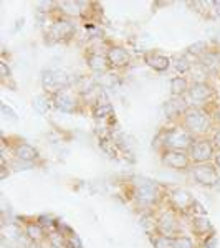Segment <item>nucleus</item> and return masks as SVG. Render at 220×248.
<instances>
[{
    "label": "nucleus",
    "mask_w": 220,
    "mask_h": 248,
    "mask_svg": "<svg viewBox=\"0 0 220 248\" xmlns=\"http://www.w3.org/2000/svg\"><path fill=\"white\" fill-rule=\"evenodd\" d=\"M131 202L141 210V214L146 212H156L166 201V186H161L157 182H153L149 179H133L131 182Z\"/></svg>",
    "instance_id": "nucleus-1"
},
{
    "label": "nucleus",
    "mask_w": 220,
    "mask_h": 248,
    "mask_svg": "<svg viewBox=\"0 0 220 248\" xmlns=\"http://www.w3.org/2000/svg\"><path fill=\"white\" fill-rule=\"evenodd\" d=\"M179 124L195 138H210L217 127L214 121V113L197 106H189Z\"/></svg>",
    "instance_id": "nucleus-2"
},
{
    "label": "nucleus",
    "mask_w": 220,
    "mask_h": 248,
    "mask_svg": "<svg viewBox=\"0 0 220 248\" xmlns=\"http://www.w3.org/2000/svg\"><path fill=\"white\" fill-rule=\"evenodd\" d=\"M195 139L197 138L192 136L181 124H171L169 127H164L159 133V136L156 138V142L159 141V153L164 149L189 153L190 146L194 144Z\"/></svg>",
    "instance_id": "nucleus-3"
},
{
    "label": "nucleus",
    "mask_w": 220,
    "mask_h": 248,
    "mask_svg": "<svg viewBox=\"0 0 220 248\" xmlns=\"http://www.w3.org/2000/svg\"><path fill=\"white\" fill-rule=\"evenodd\" d=\"M40 83H42L43 93L48 96H53L60 93V91H65L68 88L77 86L78 78L65 70L55 68V70H43L42 75H40Z\"/></svg>",
    "instance_id": "nucleus-4"
},
{
    "label": "nucleus",
    "mask_w": 220,
    "mask_h": 248,
    "mask_svg": "<svg viewBox=\"0 0 220 248\" xmlns=\"http://www.w3.org/2000/svg\"><path fill=\"white\" fill-rule=\"evenodd\" d=\"M166 205L177 212L179 215H190L194 210L197 199L192 195L190 190L184 189V187H167L166 186Z\"/></svg>",
    "instance_id": "nucleus-5"
},
{
    "label": "nucleus",
    "mask_w": 220,
    "mask_h": 248,
    "mask_svg": "<svg viewBox=\"0 0 220 248\" xmlns=\"http://www.w3.org/2000/svg\"><path fill=\"white\" fill-rule=\"evenodd\" d=\"M53 15L55 17L50 22L48 30H47V38L50 40L51 43H68L77 35V25H75L73 20L62 17L57 12H55Z\"/></svg>",
    "instance_id": "nucleus-6"
},
{
    "label": "nucleus",
    "mask_w": 220,
    "mask_h": 248,
    "mask_svg": "<svg viewBox=\"0 0 220 248\" xmlns=\"http://www.w3.org/2000/svg\"><path fill=\"white\" fill-rule=\"evenodd\" d=\"M187 99H189L190 106L204 108V109L210 111L212 103H215V99H217V90L210 81H192L190 90L187 93Z\"/></svg>",
    "instance_id": "nucleus-7"
},
{
    "label": "nucleus",
    "mask_w": 220,
    "mask_h": 248,
    "mask_svg": "<svg viewBox=\"0 0 220 248\" xmlns=\"http://www.w3.org/2000/svg\"><path fill=\"white\" fill-rule=\"evenodd\" d=\"M51 98V105L55 109L62 111L65 114H78L79 111L85 106L81 94L78 93L77 88H68L65 91H60V93L50 96Z\"/></svg>",
    "instance_id": "nucleus-8"
},
{
    "label": "nucleus",
    "mask_w": 220,
    "mask_h": 248,
    "mask_svg": "<svg viewBox=\"0 0 220 248\" xmlns=\"http://www.w3.org/2000/svg\"><path fill=\"white\" fill-rule=\"evenodd\" d=\"M156 217H157V233L166 235V237H177L182 233L181 227V217L177 212L171 209L169 205L164 203L156 210Z\"/></svg>",
    "instance_id": "nucleus-9"
},
{
    "label": "nucleus",
    "mask_w": 220,
    "mask_h": 248,
    "mask_svg": "<svg viewBox=\"0 0 220 248\" xmlns=\"http://www.w3.org/2000/svg\"><path fill=\"white\" fill-rule=\"evenodd\" d=\"M189 174H190L192 181L201 187L212 189V187H217L220 184V169L214 162L195 164V166L190 167Z\"/></svg>",
    "instance_id": "nucleus-10"
},
{
    "label": "nucleus",
    "mask_w": 220,
    "mask_h": 248,
    "mask_svg": "<svg viewBox=\"0 0 220 248\" xmlns=\"http://www.w3.org/2000/svg\"><path fill=\"white\" fill-rule=\"evenodd\" d=\"M98 3L93 2H75V0H68V2H57V14L70 20H86L90 15H93V7Z\"/></svg>",
    "instance_id": "nucleus-11"
},
{
    "label": "nucleus",
    "mask_w": 220,
    "mask_h": 248,
    "mask_svg": "<svg viewBox=\"0 0 220 248\" xmlns=\"http://www.w3.org/2000/svg\"><path fill=\"white\" fill-rule=\"evenodd\" d=\"M215 154H217V149H215L210 138H197L189 149V157L192 161V166H195V164L214 162Z\"/></svg>",
    "instance_id": "nucleus-12"
},
{
    "label": "nucleus",
    "mask_w": 220,
    "mask_h": 248,
    "mask_svg": "<svg viewBox=\"0 0 220 248\" xmlns=\"http://www.w3.org/2000/svg\"><path fill=\"white\" fill-rule=\"evenodd\" d=\"M161 155V164L167 169L173 170H190L192 161L189 157V153H184V151H171L164 149L159 153Z\"/></svg>",
    "instance_id": "nucleus-13"
},
{
    "label": "nucleus",
    "mask_w": 220,
    "mask_h": 248,
    "mask_svg": "<svg viewBox=\"0 0 220 248\" xmlns=\"http://www.w3.org/2000/svg\"><path fill=\"white\" fill-rule=\"evenodd\" d=\"M10 154L14 159H17L20 162H25V164H38L42 161V155H40V151L35 146H31L30 142L25 141H15L12 142L10 146Z\"/></svg>",
    "instance_id": "nucleus-14"
},
{
    "label": "nucleus",
    "mask_w": 220,
    "mask_h": 248,
    "mask_svg": "<svg viewBox=\"0 0 220 248\" xmlns=\"http://www.w3.org/2000/svg\"><path fill=\"white\" fill-rule=\"evenodd\" d=\"M106 58L111 70H126L131 65V62H133L129 50L123 45H108Z\"/></svg>",
    "instance_id": "nucleus-15"
},
{
    "label": "nucleus",
    "mask_w": 220,
    "mask_h": 248,
    "mask_svg": "<svg viewBox=\"0 0 220 248\" xmlns=\"http://www.w3.org/2000/svg\"><path fill=\"white\" fill-rule=\"evenodd\" d=\"M85 60H86V65L90 68V71L94 73L96 77H103V75L110 73L111 66H110V63H108L106 51H99V50H94V48H90L85 53Z\"/></svg>",
    "instance_id": "nucleus-16"
},
{
    "label": "nucleus",
    "mask_w": 220,
    "mask_h": 248,
    "mask_svg": "<svg viewBox=\"0 0 220 248\" xmlns=\"http://www.w3.org/2000/svg\"><path fill=\"white\" fill-rule=\"evenodd\" d=\"M189 106H190V103L187 101L186 98H173V96H171V98L162 105V111L171 123L179 124L182 119V116L186 114L187 109H189Z\"/></svg>",
    "instance_id": "nucleus-17"
},
{
    "label": "nucleus",
    "mask_w": 220,
    "mask_h": 248,
    "mask_svg": "<svg viewBox=\"0 0 220 248\" xmlns=\"http://www.w3.org/2000/svg\"><path fill=\"white\" fill-rule=\"evenodd\" d=\"M190 232L199 238V242H202L212 233H215V229L207 215H194L190 217Z\"/></svg>",
    "instance_id": "nucleus-18"
},
{
    "label": "nucleus",
    "mask_w": 220,
    "mask_h": 248,
    "mask_svg": "<svg viewBox=\"0 0 220 248\" xmlns=\"http://www.w3.org/2000/svg\"><path fill=\"white\" fill-rule=\"evenodd\" d=\"M144 62H146L147 66L153 68L157 73H164V71H167L171 65H173V60L166 57V55L159 53V51H149V53H146L144 55Z\"/></svg>",
    "instance_id": "nucleus-19"
},
{
    "label": "nucleus",
    "mask_w": 220,
    "mask_h": 248,
    "mask_svg": "<svg viewBox=\"0 0 220 248\" xmlns=\"http://www.w3.org/2000/svg\"><path fill=\"white\" fill-rule=\"evenodd\" d=\"M190 85H192V79H189V77L175 75V77L171 78V81H169L171 96H173V98H187Z\"/></svg>",
    "instance_id": "nucleus-20"
},
{
    "label": "nucleus",
    "mask_w": 220,
    "mask_h": 248,
    "mask_svg": "<svg viewBox=\"0 0 220 248\" xmlns=\"http://www.w3.org/2000/svg\"><path fill=\"white\" fill-rule=\"evenodd\" d=\"M199 63L209 75H220V51L209 48L205 53L199 58Z\"/></svg>",
    "instance_id": "nucleus-21"
},
{
    "label": "nucleus",
    "mask_w": 220,
    "mask_h": 248,
    "mask_svg": "<svg viewBox=\"0 0 220 248\" xmlns=\"http://www.w3.org/2000/svg\"><path fill=\"white\" fill-rule=\"evenodd\" d=\"M22 227H23V233H25L35 245L43 242V240H48V232L43 229V225L38 220H29V222L23 223Z\"/></svg>",
    "instance_id": "nucleus-22"
},
{
    "label": "nucleus",
    "mask_w": 220,
    "mask_h": 248,
    "mask_svg": "<svg viewBox=\"0 0 220 248\" xmlns=\"http://www.w3.org/2000/svg\"><path fill=\"white\" fill-rule=\"evenodd\" d=\"M91 114H93L94 119L98 121H108V119H113L114 118V109L111 106V103L105 99V94L98 99V103L91 108Z\"/></svg>",
    "instance_id": "nucleus-23"
},
{
    "label": "nucleus",
    "mask_w": 220,
    "mask_h": 248,
    "mask_svg": "<svg viewBox=\"0 0 220 248\" xmlns=\"http://www.w3.org/2000/svg\"><path fill=\"white\" fill-rule=\"evenodd\" d=\"M173 65H174L175 71H177L179 75L187 77V75L190 73L192 66H194V62H190V57L187 53H181V55H177V57L173 58Z\"/></svg>",
    "instance_id": "nucleus-24"
},
{
    "label": "nucleus",
    "mask_w": 220,
    "mask_h": 248,
    "mask_svg": "<svg viewBox=\"0 0 220 248\" xmlns=\"http://www.w3.org/2000/svg\"><path fill=\"white\" fill-rule=\"evenodd\" d=\"M31 105H33V109L40 114H47L48 111L53 108V105H51V98L45 93L40 94V96H35L33 101H31Z\"/></svg>",
    "instance_id": "nucleus-25"
},
{
    "label": "nucleus",
    "mask_w": 220,
    "mask_h": 248,
    "mask_svg": "<svg viewBox=\"0 0 220 248\" xmlns=\"http://www.w3.org/2000/svg\"><path fill=\"white\" fill-rule=\"evenodd\" d=\"M174 238L175 237H166V235H161V233H154L149 237L154 248H175Z\"/></svg>",
    "instance_id": "nucleus-26"
},
{
    "label": "nucleus",
    "mask_w": 220,
    "mask_h": 248,
    "mask_svg": "<svg viewBox=\"0 0 220 248\" xmlns=\"http://www.w3.org/2000/svg\"><path fill=\"white\" fill-rule=\"evenodd\" d=\"M174 247L175 248H199V245L195 243V240L190 235L181 233L174 238Z\"/></svg>",
    "instance_id": "nucleus-27"
},
{
    "label": "nucleus",
    "mask_w": 220,
    "mask_h": 248,
    "mask_svg": "<svg viewBox=\"0 0 220 248\" xmlns=\"http://www.w3.org/2000/svg\"><path fill=\"white\" fill-rule=\"evenodd\" d=\"M207 50H209V45H207L205 42H199V43H194V45H190L189 48H187L186 53L189 55V57H192V55H194V57L199 60L204 53H205Z\"/></svg>",
    "instance_id": "nucleus-28"
},
{
    "label": "nucleus",
    "mask_w": 220,
    "mask_h": 248,
    "mask_svg": "<svg viewBox=\"0 0 220 248\" xmlns=\"http://www.w3.org/2000/svg\"><path fill=\"white\" fill-rule=\"evenodd\" d=\"M65 248H83L81 247V240H79V237L77 233H71L68 235L66 240H65Z\"/></svg>",
    "instance_id": "nucleus-29"
},
{
    "label": "nucleus",
    "mask_w": 220,
    "mask_h": 248,
    "mask_svg": "<svg viewBox=\"0 0 220 248\" xmlns=\"http://www.w3.org/2000/svg\"><path fill=\"white\" fill-rule=\"evenodd\" d=\"M0 78H2V83H5L7 79L12 78V70H10V66L7 65L5 60L0 62Z\"/></svg>",
    "instance_id": "nucleus-30"
},
{
    "label": "nucleus",
    "mask_w": 220,
    "mask_h": 248,
    "mask_svg": "<svg viewBox=\"0 0 220 248\" xmlns=\"http://www.w3.org/2000/svg\"><path fill=\"white\" fill-rule=\"evenodd\" d=\"M2 113L3 116H7V118H10V119H18V114H17V111L15 109H12V108L7 105V103H2Z\"/></svg>",
    "instance_id": "nucleus-31"
},
{
    "label": "nucleus",
    "mask_w": 220,
    "mask_h": 248,
    "mask_svg": "<svg viewBox=\"0 0 220 248\" xmlns=\"http://www.w3.org/2000/svg\"><path fill=\"white\" fill-rule=\"evenodd\" d=\"M210 139H212V142H214L215 149L220 151V126H219V127H215V131L212 133Z\"/></svg>",
    "instance_id": "nucleus-32"
},
{
    "label": "nucleus",
    "mask_w": 220,
    "mask_h": 248,
    "mask_svg": "<svg viewBox=\"0 0 220 248\" xmlns=\"http://www.w3.org/2000/svg\"><path fill=\"white\" fill-rule=\"evenodd\" d=\"M212 10H214L215 17L220 18V0H215V2H212Z\"/></svg>",
    "instance_id": "nucleus-33"
},
{
    "label": "nucleus",
    "mask_w": 220,
    "mask_h": 248,
    "mask_svg": "<svg viewBox=\"0 0 220 248\" xmlns=\"http://www.w3.org/2000/svg\"><path fill=\"white\" fill-rule=\"evenodd\" d=\"M214 121L217 124V127L220 126V105L214 109Z\"/></svg>",
    "instance_id": "nucleus-34"
},
{
    "label": "nucleus",
    "mask_w": 220,
    "mask_h": 248,
    "mask_svg": "<svg viewBox=\"0 0 220 248\" xmlns=\"http://www.w3.org/2000/svg\"><path fill=\"white\" fill-rule=\"evenodd\" d=\"M214 164L220 169V151H217V154H215V159H214Z\"/></svg>",
    "instance_id": "nucleus-35"
}]
</instances>
